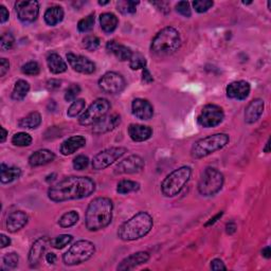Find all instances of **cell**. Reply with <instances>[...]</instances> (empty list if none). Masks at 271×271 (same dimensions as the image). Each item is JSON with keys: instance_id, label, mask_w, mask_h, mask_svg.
I'll use <instances>...</instances> for the list:
<instances>
[{"instance_id": "1", "label": "cell", "mask_w": 271, "mask_h": 271, "mask_svg": "<svg viewBox=\"0 0 271 271\" xmlns=\"http://www.w3.org/2000/svg\"><path fill=\"white\" fill-rule=\"evenodd\" d=\"M96 191V182L89 177L70 176L53 184L48 190L49 199L54 202L83 199Z\"/></svg>"}, {"instance_id": "2", "label": "cell", "mask_w": 271, "mask_h": 271, "mask_svg": "<svg viewBox=\"0 0 271 271\" xmlns=\"http://www.w3.org/2000/svg\"><path fill=\"white\" fill-rule=\"evenodd\" d=\"M114 203L107 197H97L92 200L85 215V225L89 231H100L113 220Z\"/></svg>"}, {"instance_id": "3", "label": "cell", "mask_w": 271, "mask_h": 271, "mask_svg": "<svg viewBox=\"0 0 271 271\" xmlns=\"http://www.w3.org/2000/svg\"><path fill=\"white\" fill-rule=\"evenodd\" d=\"M153 226L154 220L151 214L139 212L119 227L118 237L124 242L137 241L146 236L153 229Z\"/></svg>"}, {"instance_id": "4", "label": "cell", "mask_w": 271, "mask_h": 271, "mask_svg": "<svg viewBox=\"0 0 271 271\" xmlns=\"http://www.w3.org/2000/svg\"><path fill=\"white\" fill-rule=\"evenodd\" d=\"M180 46V33L173 27H166L153 39L151 51L157 57H169L179 50Z\"/></svg>"}, {"instance_id": "5", "label": "cell", "mask_w": 271, "mask_h": 271, "mask_svg": "<svg viewBox=\"0 0 271 271\" xmlns=\"http://www.w3.org/2000/svg\"><path fill=\"white\" fill-rule=\"evenodd\" d=\"M230 137L227 134H214L211 136H208L193 144L192 149H191V156L195 159H201L205 158L211 154H214L229 143Z\"/></svg>"}, {"instance_id": "6", "label": "cell", "mask_w": 271, "mask_h": 271, "mask_svg": "<svg viewBox=\"0 0 271 271\" xmlns=\"http://www.w3.org/2000/svg\"><path fill=\"white\" fill-rule=\"evenodd\" d=\"M192 176L190 166H181L172 172L161 183V192L166 197H174L179 194Z\"/></svg>"}, {"instance_id": "7", "label": "cell", "mask_w": 271, "mask_h": 271, "mask_svg": "<svg viewBox=\"0 0 271 271\" xmlns=\"http://www.w3.org/2000/svg\"><path fill=\"white\" fill-rule=\"evenodd\" d=\"M96 253V246L94 243L86 239H81L73 244L63 255V262L67 266H76L83 264L94 256Z\"/></svg>"}, {"instance_id": "8", "label": "cell", "mask_w": 271, "mask_h": 271, "mask_svg": "<svg viewBox=\"0 0 271 271\" xmlns=\"http://www.w3.org/2000/svg\"><path fill=\"white\" fill-rule=\"evenodd\" d=\"M225 178L223 173L215 168H207L198 182V192L205 197L216 195L223 189Z\"/></svg>"}, {"instance_id": "9", "label": "cell", "mask_w": 271, "mask_h": 271, "mask_svg": "<svg viewBox=\"0 0 271 271\" xmlns=\"http://www.w3.org/2000/svg\"><path fill=\"white\" fill-rule=\"evenodd\" d=\"M112 105L110 102L106 98H97V100L91 104V105L85 110V112L79 116L78 123L83 126H94L104 116H107Z\"/></svg>"}, {"instance_id": "10", "label": "cell", "mask_w": 271, "mask_h": 271, "mask_svg": "<svg viewBox=\"0 0 271 271\" xmlns=\"http://www.w3.org/2000/svg\"><path fill=\"white\" fill-rule=\"evenodd\" d=\"M125 153H127L125 147H109V149L104 150L97 153L92 159V168L96 171L105 170L123 155H125Z\"/></svg>"}, {"instance_id": "11", "label": "cell", "mask_w": 271, "mask_h": 271, "mask_svg": "<svg viewBox=\"0 0 271 271\" xmlns=\"http://www.w3.org/2000/svg\"><path fill=\"white\" fill-rule=\"evenodd\" d=\"M224 119L225 114L223 108L214 104H208L197 116V123L203 128H211L219 125Z\"/></svg>"}, {"instance_id": "12", "label": "cell", "mask_w": 271, "mask_h": 271, "mask_svg": "<svg viewBox=\"0 0 271 271\" xmlns=\"http://www.w3.org/2000/svg\"><path fill=\"white\" fill-rule=\"evenodd\" d=\"M98 87L108 95H119L125 89V78L114 71L106 72L98 79Z\"/></svg>"}, {"instance_id": "13", "label": "cell", "mask_w": 271, "mask_h": 271, "mask_svg": "<svg viewBox=\"0 0 271 271\" xmlns=\"http://www.w3.org/2000/svg\"><path fill=\"white\" fill-rule=\"evenodd\" d=\"M15 11L18 19L23 23L34 22L39 15V3L35 0L32 1H26L20 0L15 3Z\"/></svg>"}, {"instance_id": "14", "label": "cell", "mask_w": 271, "mask_h": 271, "mask_svg": "<svg viewBox=\"0 0 271 271\" xmlns=\"http://www.w3.org/2000/svg\"><path fill=\"white\" fill-rule=\"evenodd\" d=\"M145 162L142 157L138 155H131L124 160H122L115 168L116 175L137 174L144 169Z\"/></svg>"}, {"instance_id": "15", "label": "cell", "mask_w": 271, "mask_h": 271, "mask_svg": "<svg viewBox=\"0 0 271 271\" xmlns=\"http://www.w3.org/2000/svg\"><path fill=\"white\" fill-rule=\"evenodd\" d=\"M67 59L72 69L78 73H83V75H91V73H94L96 71V64L92 60H90L88 58L83 57V55L68 53Z\"/></svg>"}, {"instance_id": "16", "label": "cell", "mask_w": 271, "mask_h": 271, "mask_svg": "<svg viewBox=\"0 0 271 271\" xmlns=\"http://www.w3.org/2000/svg\"><path fill=\"white\" fill-rule=\"evenodd\" d=\"M50 242L51 241L49 239V237L41 236L36 239L33 245L31 246L28 255V261L31 267L35 268L39 266V264L40 263L42 256H44L48 246L50 245Z\"/></svg>"}, {"instance_id": "17", "label": "cell", "mask_w": 271, "mask_h": 271, "mask_svg": "<svg viewBox=\"0 0 271 271\" xmlns=\"http://www.w3.org/2000/svg\"><path fill=\"white\" fill-rule=\"evenodd\" d=\"M250 84L246 81H236L232 82L227 86L226 94L227 97L229 98H233V100H238L243 101L246 100L250 95Z\"/></svg>"}, {"instance_id": "18", "label": "cell", "mask_w": 271, "mask_h": 271, "mask_svg": "<svg viewBox=\"0 0 271 271\" xmlns=\"http://www.w3.org/2000/svg\"><path fill=\"white\" fill-rule=\"evenodd\" d=\"M121 124V116L118 114L105 116L92 127V133L95 135H102L114 131Z\"/></svg>"}, {"instance_id": "19", "label": "cell", "mask_w": 271, "mask_h": 271, "mask_svg": "<svg viewBox=\"0 0 271 271\" xmlns=\"http://www.w3.org/2000/svg\"><path fill=\"white\" fill-rule=\"evenodd\" d=\"M150 253L146 251H139L133 253L129 256L125 257L116 267V270L125 271V270H132L136 267L140 266V265L145 264L150 261Z\"/></svg>"}, {"instance_id": "20", "label": "cell", "mask_w": 271, "mask_h": 271, "mask_svg": "<svg viewBox=\"0 0 271 271\" xmlns=\"http://www.w3.org/2000/svg\"><path fill=\"white\" fill-rule=\"evenodd\" d=\"M132 113L140 120H150L154 116V107L144 98H135L132 103Z\"/></svg>"}, {"instance_id": "21", "label": "cell", "mask_w": 271, "mask_h": 271, "mask_svg": "<svg viewBox=\"0 0 271 271\" xmlns=\"http://www.w3.org/2000/svg\"><path fill=\"white\" fill-rule=\"evenodd\" d=\"M265 108V103L262 98L252 100L245 109V122L247 124H253L261 118Z\"/></svg>"}, {"instance_id": "22", "label": "cell", "mask_w": 271, "mask_h": 271, "mask_svg": "<svg viewBox=\"0 0 271 271\" xmlns=\"http://www.w3.org/2000/svg\"><path fill=\"white\" fill-rule=\"evenodd\" d=\"M29 216L23 211H14L9 214L7 218V229L11 233H15L21 230L28 224Z\"/></svg>"}, {"instance_id": "23", "label": "cell", "mask_w": 271, "mask_h": 271, "mask_svg": "<svg viewBox=\"0 0 271 271\" xmlns=\"http://www.w3.org/2000/svg\"><path fill=\"white\" fill-rule=\"evenodd\" d=\"M85 145L86 139L83 136H73V137L66 139L64 142L60 144L59 152L61 153V155L69 156L77 152L78 150H81Z\"/></svg>"}, {"instance_id": "24", "label": "cell", "mask_w": 271, "mask_h": 271, "mask_svg": "<svg viewBox=\"0 0 271 271\" xmlns=\"http://www.w3.org/2000/svg\"><path fill=\"white\" fill-rule=\"evenodd\" d=\"M106 50L109 53L114 54L115 57L121 61L129 60L132 58V55H133V51H132L131 48H128V47L122 45V44H119V42L116 41V40L107 41Z\"/></svg>"}, {"instance_id": "25", "label": "cell", "mask_w": 271, "mask_h": 271, "mask_svg": "<svg viewBox=\"0 0 271 271\" xmlns=\"http://www.w3.org/2000/svg\"><path fill=\"white\" fill-rule=\"evenodd\" d=\"M128 135L135 142H143L152 137L153 129L146 125L131 124L128 127Z\"/></svg>"}, {"instance_id": "26", "label": "cell", "mask_w": 271, "mask_h": 271, "mask_svg": "<svg viewBox=\"0 0 271 271\" xmlns=\"http://www.w3.org/2000/svg\"><path fill=\"white\" fill-rule=\"evenodd\" d=\"M55 159V154L49 150H39L34 152L32 155L29 157V164L32 168H38V166L46 165L51 163Z\"/></svg>"}, {"instance_id": "27", "label": "cell", "mask_w": 271, "mask_h": 271, "mask_svg": "<svg viewBox=\"0 0 271 271\" xmlns=\"http://www.w3.org/2000/svg\"><path fill=\"white\" fill-rule=\"evenodd\" d=\"M47 65L49 70H50L53 75H60L67 71V64L66 61L61 58V57L58 53H50L47 58Z\"/></svg>"}, {"instance_id": "28", "label": "cell", "mask_w": 271, "mask_h": 271, "mask_svg": "<svg viewBox=\"0 0 271 271\" xmlns=\"http://www.w3.org/2000/svg\"><path fill=\"white\" fill-rule=\"evenodd\" d=\"M64 16L65 13L63 8L59 7V5H54V7L47 9L44 14V19L48 26L54 27L61 22V20L64 19Z\"/></svg>"}, {"instance_id": "29", "label": "cell", "mask_w": 271, "mask_h": 271, "mask_svg": "<svg viewBox=\"0 0 271 271\" xmlns=\"http://www.w3.org/2000/svg\"><path fill=\"white\" fill-rule=\"evenodd\" d=\"M1 176H0V180L1 183L7 184L11 183L21 176V170L16 166H9L4 163H1Z\"/></svg>"}, {"instance_id": "30", "label": "cell", "mask_w": 271, "mask_h": 271, "mask_svg": "<svg viewBox=\"0 0 271 271\" xmlns=\"http://www.w3.org/2000/svg\"><path fill=\"white\" fill-rule=\"evenodd\" d=\"M100 24L104 32L110 34L118 27L119 19L114 13H103L100 15Z\"/></svg>"}, {"instance_id": "31", "label": "cell", "mask_w": 271, "mask_h": 271, "mask_svg": "<svg viewBox=\"0 0 271 271\" xmlns=\"http://www.w3.org/2000/svg\"><path fill=\"white\" fill-rule=\"evenodd\" d=\"M41 124V116L38 112L29 114L27 116L18 121V126L27 129H35Z\"/></svg>"}, {"instance_id": "32", "label": "cell", "mask_w": 271, "mask_h": 271, "mask_svg": "<svg viewBox=\"0 0 271 271\" xmlns=\"http://www.w3.org/2000/svg\"><path fill=\"white\" fill-rule=\"evenodd\" d=\"M30 91V84L24 79H18L15 83L13 91H12V98L14 101H22L27 97Z\"/></svg>"}, {"instance_id": "33", "label": "cell", "mask_w": 271, "mask_h": 271, "mask_svg": "<svg viewBox=\"0 0 271 271\" xmlns=\"http://www.w3.org/2000/svg\"><path fill=\"white\" fill-rule=\"evenodd\" d=\"M140 189V184L133 180H122L116 186V192L121 195H126L133 192H137Z\"/></svg>"}, {"instance_id": "34", "label": "cell", "mask_w": 271, "mask_h": 271, "mask_svg": "<svg viewBox=\"0 0 271 271\" xmlns=\"http://www.w3.org/2000/svg\"><path fill=\"white\" fill-rule=\"evenodd\" d=\"M79 219V215L76 211H69L60 216L58 220V225L61 228H70L75 226Z\"/></svg>"}, {"instance_id": "35", "label": "cell", "mask_w": 271, "mask_h": 271, "mask_svg": "<svg viewBox=\"0 0 271 271\" xmlns=\"http://www.w3.org/2000/svg\"><path fill=\"white\" fill-rule=\"evenodd\" d=\"M138 4L139 2L132 1V0H120V1L116 2V9H118L120 13L124 15L135 14L136 11H137Z\"/></svg>"}, {"instance_id": "36", "label": "cell", "mask_w": 271, "mask_h": 271, "mask_svg": "<svg viewBox=\"0 0 271 271\" xmlns=\"http://www.w3.org/2000/svg\"><path fill=\"white\" fill-rule=\"evenodd\" d=\"M12 143H13L15 146L26 147L32 143V137L27 133H23V132L17 133L12 137Z\"/></svg>"}, {"instance_id": "37", "label": "cell", "mask_w": 271, "mask_h": 271, "mask_svg": "<svg viewBox=\"0 0 271 271\" xmlns=\"http://www.w3.org/2000/svg\"><path fill=\"white\" fill-rule=\"evenodd\" d=\"M85 106H86V102L85 100H83V98H77V100L73 101L70 107L67 110L68 116H70V118H76V116L83 113Z\"/></svg>"}, {"instance_id": "38", "label": "cell", "mask_w": 271, "mask_h": 271, "mask_svg": "<svg viewBox=\"0 0 271 271\" xmlns=\"http://www.w3.org/2000/svg\"><path fill=\"white\" fill-rule=\"evenodd\" d=\"M73 241V236L70 234H60V235L51 239L50 245L55 249H63Z\"/></svg>"}, {"instance_id": "39", "label": "cell", "mask_w": 271, "mask_h": 271, "mask_svg": "<svg viewBox=\"0 0 271 271\" xmlns=\"http://www.w3.org/2000/svg\"><path fill=\"white\" fill-rule=\"evenodd\" d=\"M146 58L140 53H133L131 59H129V67L133 70H139V69H144L146 68Z\"/></svg>"}, {"instance_id": "40", "label": "cell", "mask_w": 271, "mask_h": 271, "mask_svg": "<svg viewBox=\"0 0 271 271\" xmlns=\"http://www.w3.org/2000/svg\"><path fill=\"white\" fill-rule=\"evenodd\" d=\"M95 21H96V17L95 14H90L88 16H86L83 19H81L77 23V29L79 32L82 33H87L89 31L92 30L95 26Z\"/></svg>"}, {"instance_id": "41", "label": "cell", "mask_w": 271, "mask_h": 271, "mask_svg": "<svg viewBox=\"0 0 271 271\" xmlns=\"http://www.w3.org/2000/svg\"><path fill=\"white\" fill-rule=\"evenodd\" d=\"M83 46L86 50H88L90 52L96 51L98 48H100L101 40L96 35H87L83 39Z\"/></svg>"}, {"instance_id": "42", "label": "cell", "mask_w": 271, "mask_h": 271, "mask_svg": "<svg viewBox=\"0 0 271 271\" xmlns=\"http://www.w3.org/2000/svg\"><path fill=\"white\" fill-rule=\"evenodd\" d=\"M21 71L26 76H38L40 71V67L38 61H28L21 67Z\"/></svg>"}, {"instance_id": "43", "label": "cell", "mask_w": 271, "mask_h": 271, "mask_svg": "<svg viewBox=\"0 0 271 271\" xmlns=\"http://www.w3.org/2000/svg\"><path fill=\"white\" fill-rule=\"evenodd\" d=\"M81 94V87L77 84H72L65 91V100L67 102L76 101L77 97Z\"/></svg>"}, {"instance_id": "44", "label": "cell", "mask_w": 271, "mask_h": 271, "mask_svg": "<svg viewBox=\"0 0 271 271\" xmlns=\"http://www.w3.org/2000/svg\"><path fill=\"white\" fill-rule=\"evenodd\" d=\"M18 262H19V256L16 252H10L3 256L4 266L9 269L16 268L18 266Z\"/></svg>"}, {"instance_id": "45", "label": "cell", "mask_w": 271, "mask_h": 271, "mask_svg": "<svg viewBox=\"0 0 271 271\" xmlns=\"http://www.w3.org/2000/svg\"><path fill=\"white\" fill-rule=\"evenodd\" d=\"M214 2L211 0H195L193 7L197 13H206L213 7Z\"/></svg>"}, {"instance_id": "46", "label": "cell", "mask_w": 271, "mask_h": 271, "mask_svg": "<svg viewBox=\"0 0 271 271\" xmlns=\"http://www.w3.org/2000/svg\"><path fill=\"white\" fill-rule=\"evenodd\" d=\"M15 44L14 36L11 33H3L1 36V41H0V47H1L2 51H8L13 48Z\"/></svg>"}, {"instance_id": "47", "label": "cell", "mask_w": 271, "mask_h": 271, "mask_svg": "<svg viewBox=\"0 0 271 271\" xmlns=\"http://www.w3.org/2000/svg\"><path fill=\"white\" fill-rule=\"evenodd\" d=\"M89 165V158L85 155H78L73 159V169L77 171H83Z\"/></svg>"}, {"instance_id": "48", "label": "cell", "mask_w": 271, "mask_h": 271, "mask_svg": "<svg viewBox=\"0 0 271 271\" xmlns=\"http://www.w3.org/2000/svg\"><path fill=\"white\" fill-rule=\"evenodd\" d=\"M176 11L177 13H179L181 16L190 18L192 15V10H191V5L189 1H179L176 4Z\"/></svg>"}, {"instance_id": "49", "label": "cell", "mask_w": 271, "mask_h": 271, "mask_svg": "<svg viewBox=\"0 0 271 271\" xmlns=\"http://www.w3.org/2000/svg\"><path fill=\"white\" fill-rule=\"evenodd\" d=\"M210 267L212 270H226L227 267L226 265L224 264V262L220 260V258H214V260L211 262Z\"/></svg>"}, {"instance_id": "50", "label": "cell", "mask_w": 271, "mask_h": 271, "mask_svg": "<svg viewBox=\"0 0 271 271\" xmlns=\"http://www.w3.org/2000/svg\"><path fill=\"white\" fill-rule=\"evenodd\" d=\"M60 84H61V82L58 81V79H55V78L49 79V81L47 82V89L49 91H55L60 88Z\"/></svg>"}, {"instance_id": "51", "label": "cell", "mask_w": 271, "mask_h": 271, "mask_svg": "<svg viewBox=\"0 0 271 271\" xmlns=\"http://www.w3.org/2000/svg\"><path fill=\"white\" fill-rule=\"evenodd\" d=\"M10 69V61L7 58H1L0 60V77H4Z\"/></svg>"}, {"instance_id": "52", "label": "cell", "mask_w": 271, "mask_h": 271, "mask_svg": "<svg viewBox=\"0 0 271 271\" xmlns=\"http://www.w3.org/2000/svg\"><path fill=\"white\" fill-rule=\"evenodd\" d=\"M154 82V77L152 76V73L147 68H144L142 70V83L144 84H151Z\"/></svg>"}, {"instance_id": "53", "label": "cell", "mask_w": 271, "mask_h": 271, "mask_svg": "<svg viewBox=\"0 0 271 271\" xmlns=\"http://www.w3.org/2000/svg\"><path fill=\"white\" fill-rule=\"evenodd\" d=\"M9 11L4 5H0V22L4 23L9 20Z\"/></svg>"}, {"instance_id": "54", "label": "cell", "mask_w": 271, "mask_h": 271, "mask_svg": "<svg viewBox=\"0 0 271 271\" xmlns=\"http://www.w3.org/2000/svg\"><path fill=\"white\" fill-rule=\"evenodd\" d=\"M236 229H237V226L234 221H229V223L226 225V232L227 234H229V235H232V234L235 233Z\"/></svg>"}, {"instance_id": "55", "label": "cell", "mask_w": 271, "mask_h": 271, "mask_svg": "<svg viewBox=\"0 0 271 271\" xmlns=\"http://www.w3.org/2000/svg\"><path fill=\"white\" fill-rule=\"evenodd\" d=\"M223 215H224V212H223V211L218 212L216 215H215L214 217L210 218V219H209V220L207 221V223L205 224V227H210V226L214 225L215 223H216V221H217L218 219H220V218H221V216H223Z\"/></svg>"}, {"instance_id": "56", "label": "cell", "mask_w": 271, "mask_h": 271, "mask_svg": "<svg viewBox=\"0 0 271 271\" xmlns=\"http://www.w3.org/2000/svg\"><path fill=\"white\" fill-rule=\"evenodd\" d=\"M0 241H1V246H0V247H1L2 249L9 247V246L11 245V238L8 237L7 235H4V234H1V235H0Z\"/></svg>"}, {"instance_id": "57", "label": "cell", "mask_w": 271, "mask_h": 271, "mask_svg": "<svg viewBox=\"0 0 271 271\" xmlns=\"http://www.w3.org/2000/svg\"><path fill=\"white\" fill-rule=\"evenodd\" d=\"M57 260H58L57 254L53 253V252H49V253L46 254V261H47L48 264L53 265V264L57 263Z\"/></svg>"}, {"instance_id": "58", "label": "cell", "mask_w": 271, "mask_h": 271, "mask_svg": "<svg viewBox=\"0 0 271 271\" xmlns=\"http://www.w3.org/2000/svg\"><path fill=\"white\" fill-rule=\"evenodd\" d=\"M262 255L265 257V258H270L271 257V249L269 246H267V247H265L263 250H262Z\"/></svg>"}, {"instance_id": "59", "label": "cell", "mask_w": 271, "mask_h": 271, "mask_svg": "<svg viewBox=\"0 0 271 271\" xmlns=\"http://www.w3.org/2000/svg\"><path fill=\"white\" fill-rule=\"evenodd\" d=\"M7 137H8L7 129H5L4 127H1V137H0V142L4 143L5 140H7Z\"/></svg>"}, {"instance_id": "60", "label": "cell", "mask_w": 271, "mask_h": 271, "mask_svg": "<svg viewBox=\"0 0 271 271\" xmlns=\"http://www.w3.org/2000/svg\"><path fill=\"white\" fill-rule=\"evenodd\" d=\"M55 177H57V174H51V175H49V176L47 177L46 181H47V182H52V181L55 180Z\"/></svg>"}, {"instance_id": "61", "label": "cell", "mask_w": 271, "mask_h": 271, "mask_svg": "<svg viewBox=\"0 0 271 271\" xmlns=\"http://www.w3.org/2000/svg\"><path fill=\"white\" fill-rule=\"evenodd\" d=\"M269 146H270V140L268 139V141L266 142V145H265V147H264V152L265 153H269L270 152V150H269Z\"/></svg>"}, {"instance_id": "62", "label": "cell", "mask_w": 271, "mask_h": 271, "mask_svg": "<svg viewBox=\"0 0 271 271\" xmlns=\"http://www.w3.org/2000/svg\"><path fill=\"white\" fill-rule=\"evenodd\" d=\"M108 3H109L108 0H106V1H101V0H100V1H98V4H100V5H106Z\"/></svg>"}, {"instance_id": "63", "label": "cell", "mask_w": 271, "mask_h": 271, "mask_svg": "<svg viewBox=\"0 0 271 271\" xmlns=\"http://www.w3.org/2000/svg\"><path fill=\"white\" fill-rule=\"evenodd\" d=\"M251 3H252V1H248V2L243 1V4H251Z\"/></svg>"}]
</instances>
